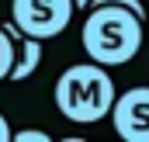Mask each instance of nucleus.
I'll list each match as a JSON object with an SVG mask.
<instances>
[{"label": "nucleus", "mask_w": 149, "mask_h": 142, "mask_svg": "<svg viewBox=\"0 0 149 142\" xmlns=\"http://www.w3.org/2000/svg\"><path fill=\"white\" fill-rule=\"evenodd\" d=\"M73 7H76V10H87V7H90V0H73Z\"/></svg>", "instance_id": "1a4fd4ad"}, {"label": "nucleus", "mask_w": 149, "mask_h": 142, "mask_svg": "<svg viewBox=\"0 0 149 142\" xmlns=\"http://www.w3.org/2000/svg\"><path fill=\"white\" fill-rule=\"evenodd\" d=\"M114 97H118V90H114V80L108 76V66H101L94 59L63 70L56 80V90H52L59 114L66 121H76V125L104 121L111 114Z\"/></svg>", "instance_id": "f03ea898"}, {"label": "nucleus", "mask_w": 149, "mask_h": 142, "mask_svg": "<svg viewBox=\"0 0 149 142\" xmlns=\"http://www.w3.org/2000/svg\"><path fill=\"white\" fill-rule=\"evenodd\" d=\"M38 66H42V38H31V35H21L14 42V66H10V76L14 83H24L28 76H35Z\"/></svg>", "instance_id": "39448f33"}, {"label": "nucleus", "mask_w": 149, "mask_h": 142, "mask_svg": "<svg viewBox=\"0 0 149 142\" xmlns=\"http://www.w3.org/2000/svg\"><path fill=\"white\" fill-rule=\"evenodd\" d=\"M10 139L14 142H52V135L42 128H21V132H10Z\"/></svg>", "instance_id": "0eeeda50"}, {"label": "nucleus", "mask_w": 149, "mask_h": 142, "mask_svg": "<svg viewBox=\"0 0 149 142\" xmlns=\"http://www.w3.org/2000/svg\"><path fill=\"white\" fill-rule=\"evenodd\" d=\"M10 132H14V128H10V121L0 114V142H10Z\"/></svg>", "instance_id": "6e6552de"}, {"label": "nucleus", "mask_w": 149, "mask_h": 142, "mask_svg": "<svg viewBox=\"0 0 149 142\" xmlns=\"http://www.w3.org/2000/svg\"><path fill=\"white\" fill-rule=\"evenodd\" d=\"M10 66H14V38L0 28V80L10 76Z\"/></svg>", "instance_id": "423d86ee"}, {"label": "nucleus", "mask_w": 149, "mask_h": 142, "mask_svg": "<svg viewBox=\"0 0 149 142\" xmlns=\"http://www.w3.org/2000/svg\"><path fill=\"white\" fill-rule=\"evenodd\" d=\"M80 45L101 66H125L142 49V17L121 3L87 7V21L80 28Z\"/></svg>", "instance_id": "f257e3e1"}, {"label": "nucleus", "mask_w": 149, "mask_h": 142, "mask_svg": "<svg viewBox=\"0 0 149 142\" xmlns=\"http://www.w3.org/2000/svg\"><path fill=\"white\" fill-rule=\"evenodd\" d=\"M73 0H10V21L21 28V35L31 38H56L73 21Z\"/></svg>", "instance_id": "7ed1b4c3"}, {"label": "nucleus", "mask_w": 149, "mask_h": 142, "mask_svg": "<svg viewBox=\"0 0 149 142\" xmlns=\"http://www.w3.org/2000/svg\"><path fill=\"white\" fill-rule=\"evenodd\" d=\"M111 128L125 142H149V87H132L111 104Z\"/></svg>", "instance_id": "20e7f679"}]
</instances>
